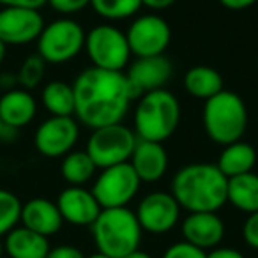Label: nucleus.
I'll return each instance as SVG.
<instances>
[{"label":"nucleus","mask_w":258,"mask_h":258,"mask_svg":"<svg viewBox=\"0 0 258 258\" xmlns=\"http://www.w3.org/2000/svg\"><path fill=\"white\" fill-rule=\"evenodd\" d=\"M22 202L13 191L0 187V239L20 223Z\"/></svg>","instance_id":"cd10ccee"},{"label":"nucleus","mask_w":258,"mask_h":258,"mask_svg":"<svg viewBox=\"0 0 258 258\" xmlns=\"http://www.w3.org/2000/svg\"><path fill=\"white\" fill-rule=\"evenodd\" d=\"M242 237L247 246H251L253 249H258V211L249 214L246 221H244Z\"/></svg>","instance_id":"7c9ffc66"},{"label":"nucleus","mask_w":258,"mask_h":258,"mask_svg":"<svg viewBox=\"0 0 258 258\" xmlns=\"http://www.w3.org/2000/svg\"><path fill=\"white\" fill-rule=\"evenodd\" d=\"M137 219L142 230L154 235L168 233L180 218V205L172 193L152 191L145 195L137 207Z\"/></svg>","instance_id":"f8f14e48"},{"label":"nucleus","mask_w":258,"mask_h":258,"mask_svg":"<svg viewBox=\"0 0 258 258\" xmlns=\"http://www.w3.org/2000/svg\"><path fill=\"white\" fill-rule=\"evenodd\" d=\"M216 165H218V168L221 170L226 179L242 175V173H247L254 168V165H256V151L253 149V145L246 144L242 140L233 142V144L223 147V152L219 154V159Z\"/></svg>","instance_id":"412c9836"},{"label":"nucleus","mask_w":258,"mask_h":258,"mask_svg":"<svg viewBox=\"0 0 258 258\" xmlns=\"http://www.w3.org/2000/svg\"><path fill=\"white\" fill-rule=\"evenodd\" d=\"M6 254V249H4V240L0 239V258H4Z\"/></svg>","instance_id":"58836bf2"},{"label":"nucleus","mask_w":258,"mask_h":258,"mask_svg":"<svg viewBox=\"0 0 258 258\" xmlns=\"http://www.w3.org/2000/svg\"><path fill=\"white\" fill-rule=\"evenodd\" d=\"M226 202L246 214L258 211V175L253 172L228 179Z\"/></svg>","instance_id":"5701e85b"},{"label":"nucleus","mask_w":258,"mask_h":258,"mask_svg":"<svg viewBox=\"0 0 258 258\" xmlns=\"http://www.w3.org/2000/svg\"><path fill=\"white\" fill-rule=\"evenodd\" d=\"M4 249L9 258H46L50 251L48 237L25 226H15L4 235Z\"/></svg>","instance_id":"aec40b11"},{"label":"nucleus","mask_w":258,"mask_h":258,"mask_svg":"<svg viewBox=\"0 0 258 258\" xmlns=\"http://www.w3.org/2000/svg\"><path fill=\"white\" fill-rule=\"evenodd\" d=\"M4 133H6V125H4V122H2V118H0V138L4 137Z\"/></svg>","instance_id":"ea45409f"},{"label":"nucleus","mask_w":258,"mask_h":258,"mask_svg":"<svg viewBox=\"0 0 258 258\" xmlns=\"http://www.w3.org/2000/svg\"><path fill=\"white\" fill-rule=\"evenodd\" d=\"M41 103L55 117H73L75 115L73 85L60 82V80L46 83L41 92Z\"/></svg>","instance_id":"b1692460"},{"label":"nucleus","mask_w":258,"mask_h":258,"mask_svg":"<svg viewBox=\"0 0 258 258\" xmlns=\"http://www.w3.org/2000/svg\"><path fill=\"white\" fill-rule=\"evenodd\" d=\"M6 53H8V46H6V44L0 41V66H2V62H4Z\"/></svg>","instance_id":"4c0bfd02"},{"label":"nucleus","mask_w":258,"mask_h":258,"mask_svg":"<svg viewBox=\"0 0 258 258\" xmlns=\"http://www.w3.org/2000/svg\"><path fill=\"white\" fill-rule=\"evenodd\" d=\"M97 166L87 154V151H71L64 156L60 165V175L71 186H83L96 173Z\"/></svg>","instance_id":"393cba45"},{"label":"nucleus","mask_w":258,"mask_h":258,"mask_svg":"<svg viewBox=\"0 0 258 258\" xmlns=\"http://www.w3.org/2000/svg\"><path fill=\"white\" fill-rule=\"evenodd\" d=\"M48 6L60 15H75L90 6V0H48Z\"/></svg>","instance_id":"c756f323"},{"label":"nucleus","mask_w":258,"mask_h":258,"mask_svg":"<svg viewBox=\"0 0 258 258\" xmlns=\"http://www.w3.org/2000/svg\"><path fill=\"white\" fill-rule=\"evenodd\" d=\"M182 83L189 96L204 101L211 99L212 96L223 90V76L219 75L218 69L209 66H195L187 69Z\"/></svg>","instance_id":"4be33fe9"},{"label":"nucleus","mask_w":258,"mask_h":258,"mask_svg":"<svg viewBox=\"0 0 258 258\" xmlns=\"http://www.w3.org/2000/svg\"><path fill=\"white\" fill-rule=\"evenodd\" d=\"M256 66H258V60H256Z\"/></svg>","instance_id":"79ce46f5"},{"label":"nucleus","mask_w":258,"mask_h":258,"mask_svg":"<svg viewBox=\"0 0 258 258\" xmlns=\"http://www.w3.org/2000/svg\"><path fill=\"white\" fill-rule=\"evenodd\" d=\"M122 258H152V256L149 253H145V251H142V249H135L133 253L125 254V256H122Z\"/></svg>","instance_id":"e433bc0d"},{"label":"nucleus","mask_w":258,"mask_h":258,"mask_svg":"<svg viewBox=\"0 0 258 258\" xmlns=\"http://www.w3.org/2000/svg\"><path fill=\"white\" fill-rule=\"evenodd\" d=\"M46 73V62L41 58L39 53H32L22 62L18 73H16V83L20 89L34 90L41 85Z\"/></svg>","instance_id":"bb28decb"},{"label":"nucleus","mask_w":258,"mask_h":258,"mask_svg":"<svg viewBox=\"0 0 258 258\" xmlns=\"http://www.w3.org/2000/svg\"><path fill=\"white\" fill-rule=\"evenodd\" d=\"M135 110V129L140 140L163 144L179 127L180 104L170 90L158 89L138 97Z\"/></svg>","instance_id":"20e7f679"},{"label":"nucleus","mask_w":258,"mask_h":258,"mask_svg":"<svg viewBox=\"0 0 258 258\" xmlns=\"http://www.w3.org/2000/svg\"><path fill=\"white\" fill-rule=\"evenodd\" d=\"M129 163L142 182H156L168 170V154L158 142L138 140Z\"/></svg>","instance_id":"6ab92c4d"},{"label":"nucleus","mask_w":258,"mask_h":258,"mask_svg":"<svg viewBox=\"0 0 258 258\" xmlns=\"http://www.w3.org/2000/svg\"><path fill=\"white\" fill-rule=\"evenodd\" d=\"M73 92L76 118L90 129L122 122L131 101L137 99L124 73L94 66L76 76Z\"/></svg>","instance_id":"f257e3e1"},{"label":"nucleus","mask_w":258,"mask_h":258,"mask_svg":"<svg viewBox=\"0 0 258 258\" xmlns=\"http://www.w3.org/2000/svg\"><path fill=\"white\" fill-rule=\"evenodd\" d=\"M46 4L48 0H0V6H4V8H27L37 9V11Z\"/></svg>","instance_id":"473e14b6"},{"label":"nucleus","mask_w":258,"mask_h":258,"mask_svg":"<svg viewBox=\"0 0 258 258\" xmlns=\"http://www.w3.org/2000/svg\"><path fill=\"white\" fill-rule=\"evenodd\" d=\"M137 142V135L127 125L118 122V124L94 129L87 140L85 151L94 161V165L103 170L108 166L127 163L133 156Z\"/></svg>","instance_id":"423d86ee"},{"label":"nucleus","mask_w":258,"mask_h":258,"mask_svg":"<svg viewBox=\"0 0 258 258\" xmlns=\"http://www.w3.org/2000/svg\"><path fill=\"white\" fill-rule=\"evenodd\" d=\"M127 44L131 55L140 57H154V55H163L172 41V30L170 25L156 15L138 16L131 25L127 32Z\"/></svg>","instance_id":"9d476101"},{"label":"nucleus","mask_w":258,"mask_h":258,"mask_svg":"<svg viewBox=\"0 0 258 258\" xmlns=\"http://www.w3.org/2000/svg\"><path fill=\"white\" fill-rule=\"evenodd\" d=\"M204 127L207 137L218 145L239 142L247 129V108L242 97L223 89L204 104Z\"/></svg>","instance_id":"39448f33"},{"label":"nucleus","mask_w":258,"mask_h":258,"mask_svg":"<svg viewBox=\"0 0 258 258\" xmlns=\"http://www.w3.org/2000/svg\"><path fill=\"white\" fill-rule=\"evenodd\" d=\"M20 221L25 228L41 233L44 237H51L60 232L62 219L57 204L48 198H32L22 205Z\"/></svg>","instance_id":"f3484780"},{"label":"nucleus","mask_w":258,"mask_h":258,"mask_svg":"<svg viewBox=\"0 0 258 258\" xmlns=\"http://www.w3.org/2000/svg\"><path fill=\"white\" fill-rule=\"evenodd\" d=\"M173 66L168 58L163 55H154V57H140L129 66L127 76L129 85L133 89L135 96L140 97L145 92L165 89L168 80L172 78Z\"/></svg>","instance_id":"4468645a"},{"label":"nucleus","mask_w":258,"mask_h":258,"mask_svg":"<svg viewBox=\"0 0 258 258\" xmlns=\"http://www.w3.org/2000/svg\"><path fill=\"white\" fill-rule=\"evenodd\" d=\"M140 184V177L127 161L103 168L90 191L96 197L101 209L127 207L129 202L137 197Z\"/></svg>","instance_id":"1a4fd4ad"},{"label":"nucleus","mask_w":258,"mask_h":258,"mask_svg":"<svg viewBox=\"0 0 258 258\" xmlns=\"http://www.w3.org/2000/svg\"><path fill=\"white\" fill-rule=\"evenodd\" d=\"M44 29V20L37 9H0V41L6 46H23L37 41Z\"/></svg>","instance_id":"ddd939ff"},{"label":"nucleus","mask_w":258,"mask_h":258,"mask_svg":"<svg viewBox=\"0 0 258 258\" xmlns=\"http://www.w3.org/2000/svg\"><path fill=\"white\" fill-rule=\"evenodd\" d=\"M37 101L25 89H9L0 96V118L6 129H22L34 120Z\"/></svg>","instance_id":"a211bd4d"},{"label":"nucleus","mask_w":258,"mask_h":258,"mask_svg":"<svg viewBox=\"0 0 258 258\" xmlns=\"http://www.w3.org/2000/svg\"><path fill=\"white\" fill-rule=\"evenodd\" d=\"M57 207L64 221L76 226H90L101 212V205L90 189L83 186H69L60 191L57 198Z\"/></svg>","instance_id":"2eb2a0df"},{"label":"nucleus","mask_w":258,"mask_h":258,"mask_svg":"<svg viewBox=\"0 0 258 258\" xmlns=\"http://www.w3.org/2000/svg\"><path fill=\"white\" fill-rule=\"evenodd\" d=\"M142 226L137 214L127 207L101 209L90 233L101 254L108 258H122L140 247Z\"/></svg>","instance_id":"7ed1b4c3"},{"label":"nucleus","mask_w":258,"mask_h":258,"mask_svg":"<svg viewBox=\"0 0 258 258\" xmlns=\"http://www.w3.org/2000/svg\"><path fill=\"white\" fill-rule=\"evenodd\" d=\"M90 6L101 18L117 22L137 15L142 8V0H90Z\"/></svg>","instance_id":"a878e982"},{"label":"nucleus","mask_w":258,"mask_h":258,"mask_svg":"<svg viewBox=\"0 0 258 258\" xmlns=\"http://www.w3.org/2000/svg\"><path fill=\"white\" fill-rule=\"evenodd\" d=\"M85 30L71 18H60L44 25L37 37V53L46 64H66L85 48Z\"/></svg>","instance_id":"0eeeda50"},{"label":"nucleus","mask_w":258,"mask_h":258,"mask_svg":"<svg viewBox=\"0 0 258 258\" xmlns=\"http://www.w3.org/2000/svg\"><path fill=\"white\" fill-rule=\"evenodd\" d=\"M46 258H85L83 253L75 246H69V244H62V246L50 247Z\"/></svg>","instance_id":"2f4dec72"},{"label":"nucleus","mask_w":258,"mask_h":258,"mask_svg":"<svg viewBox=\"0 0 258 258\" xmlns=\"http://www.w3.org/2000/svg\"><path fill=\"white\" fill-rule=\"evenodd\" d=\"M177 0H142V6L152 9V11H163L175 4Z\"/></svg>","instance_id":"c9c22d12"},{"label":"nucleus","mask_w":258,"mask_h":258,"mask_svg":"<svg viewBox=\"0 0 258 258\" xmlns=\"http://www.w3.org/2000/svg\"><path fill=\"white\" fill-rule=\"evenodd\" d=\"M258 0H219V4L223 8L230 9V11H242V9H247L251 6L256 4Z\"/></svg>","instance_id":"f704fd0d"},{"label":"nucleus","mask_w":258,"mask_h":258,"mask_svg":"<svg viewBox=\"0 0 258 258\" xmlns=\"http://www.w3.org/2000/svg\"><path fill=\"white\" fill-rule=\"evenodd\" d=\"M205 251L189 242H175L165 251L163 258H205Z\"/></svg>","instance_id":"c85d7f7f"},{"label":"nucleus","mask_w":258,"mask_h":258,"mask_svg":"<svg viewBox=\"0 0 258 258\" xmlns=\"http://www.w3.org/2000/svg\"><path fill=\"white\" fill-rule=\"evenodd\" d=\"M205 258H244V254L233 247H214L211 253L205 254Z\"/></svg>","instance_id":"72a5a7b5"},{"label":"nucleus","mask_w":258,"mask_h":258,"mask_svg":"<svg viewBox=\"0 0 258 258\" xmlns=\"http://www.w3.org/2000/svg\"><path fill=\"white\" fill-rule=\"evenodd\" d=\"M85 51L94 68L106 71H122L131 58L125 34L108 23L94 27L87 34Z\"/></svg>","instance_id":"6e6552de"},{"label":"nucleus","mask_w":258,"mask_h":258,"mask_svg":"<svg viewBox=\"0 0 258 258\" xmlns=\"http://www.w3.org/2000/svg\"><path fill=\"white\" fill-rule=\"evenodd\" d=\"M182 235L200 249H214L225 237V223L216 212H189L182 221Z\"/></svg>","instance_id":"dca6fc26"},{"label":"nucleus","mask_w":258,"mask_h":258,"mask_svg":"<svg viewBox=\"0 0 258 258\" xmlns=\"http://www.w3.org/2000/svg\"><path fill=\"white\" fill-rule=\"evenodd\" d=\"M85 258H108V256H104V254H101V253H96V254H92V256H85Z\"/></svg>","instance_id":"a19ab883"},{"label":"nucleus","mask_w":258,"mask_h":258,"mask_svg":"<svg viewBox=\"0 0 258 258\" xmlns=\"http://www.w3.org/2000/svg\"><path fill=\"white\" fill-rule=\"evenodd\" d=\"M228 179L218 165L193 163L173 175L172 191L180 209L189 212H218L226 204Z\"/></svg>","instance_id":"f03ea898"},{"label":"nucleus","mask_w":258,"mask_h":258,"mask_svg":"<svg viewBox=\"0 0 258 258\" xmlns=\"http://www.w3.org/2000/svg\"><path fill=\"white\" fill-rule=\"evenodd\" d=\"M80 138L78 122L73 117L51 115L34 133V147L44 158H64Z\"/></svg>","instance_id":"9b49d317"}]
</instances>
